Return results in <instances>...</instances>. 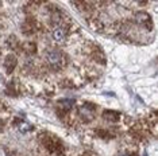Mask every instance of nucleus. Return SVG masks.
Masks as SVG:
<instances>
[{
	"label": "nucleus",
	"instance_id": "nucleus-2",
	"mask_svg": "<svg viewBox=\"0 0 158 156\" xmlns=\"http://www.w3.org/2000/svg\"><path fill=\"white\" fill-rule=\"evenodd\" d=\"M78 113H80L81 119L84 120V121H91L93 119V106H88V104L80 106V109H78Z\"/></svg>",
	"mask_w": 158,
	"mask_h": 156
},
{
	"label": "nucleus",
	"instance_id": "nucleus-5",
	"mask_svg": "<svg viewBox=\"0 0 158 156\" xmlns=\"http://www.w3.org/2000/svg\"><path fill=\"white\" fill-rule=\"evenodd\" d=\"M31 129H33V127H31V124H30V123H27V121H22V123H19V131H20L22 133L30 132Z\"/></svg>",
	"mask_w": 158,
	"mask_h": 156
},
{
	"label": "nucleus",
	"instance_id": "nucleus-7",
	"mask_svg": "<svg viewBox=\"0 0 158 156\" xmlns=\"http://www.w3.org/2000/svg\"><path fill=\"white\" fill-rule=\"evenodd\" d=\"M122 156H130V155H122Z\"/></svg>",
	"mask_w": 158,
	"mask_h": 156
},
{
	"label": "nucleus",
	"instance_id": "nucleus-1",
	"mask_svg": "<svg viewBox=\"0 0 158 156\" xmlns=\"http://www.w3.org/2000/svg\"><path fill=\"white\" fill-rule=\"evenodd\" d=\"M46 61L49 62L50 66H53V67H60L61 65H62V62H64V57H62V54H61L60 51H57V50H50L48 54H46Z\"/></svg>",
	"mask_w": 158,
	"mask_h": 156
},
{
	"label": "nucleus",
	"instance_id": "nucleus-4",
	"mask_svg": "<svg viewBox=\"0 0 158 156\" xmlns=\"http://www.w3.org/2000/svg\"><path fill=\"white\" fill-rule=\"evenodd\" d=\"M149 20H150V16H149V14H147V12H138V14H135V22L136 23L143 24V23L149 22Z\"/></svg>",
	"mask_w": 158,
	"mask_h": 156
},
{
	"label": "nucleus",
	"instance_id": "nucleus-3",
	"mask_svg": "<svg viewBox=\"0 0 158 156\" xmlns=\"http://www.w3.org/2000/svg\"><path fill=\"white\" fill-rule=\"evenodd\" d=\"M66 28L65 27H62V26H58V27H56L54 30H53V38H54V41L57 42H64L66 39Z\"/></svg>",
	"mask_w": 158,
	"mask_h": 156
},
{
	"label": "nucleus",
	"instance_id": "nucleus-6",
	"mask_svg": "<svg viewBox=\"0 0 158 156\" xmlns=\"http://www.w3.org/2000/svg\"><path fill=\"white\" fill-rule=\"evenodd\" d=\"M73 102H74L73 100H61V101H60V104L62 105L65 109H70V108H72V105H73Z\"/></svg>",
	"mask_w": 158,
	"mask_h": 156
}]
</instances>
